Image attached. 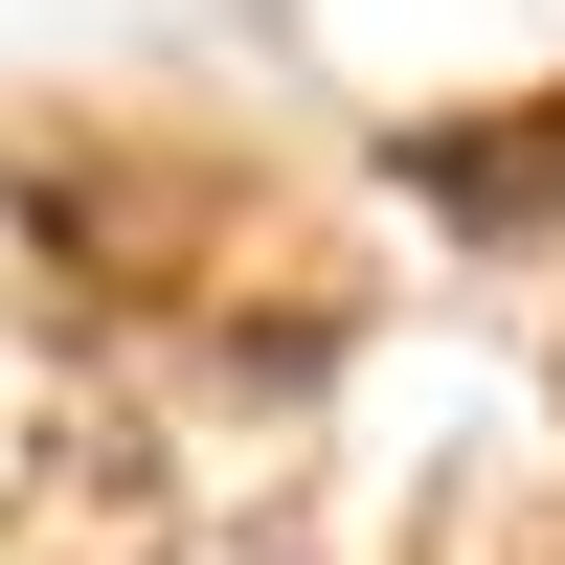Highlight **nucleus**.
Listing matches in <instances>:
<instances>
[{
	"instance_id": "f257e3e1",
	"label": "nucleus",
	"mask_w": 565,
	"mask_h": 565,
	"mask_svg": "<svg viewBox=\"0 0 565 565\" xmlns=\"http://www.w3.org/2000/svg\"><path fill=\"white\" fill-rule=\"evenodd\" d=\"M159 543H181L159 407L114 385V340L45 271H0V565H159Z\"/></svg>"
}]
</instances>
